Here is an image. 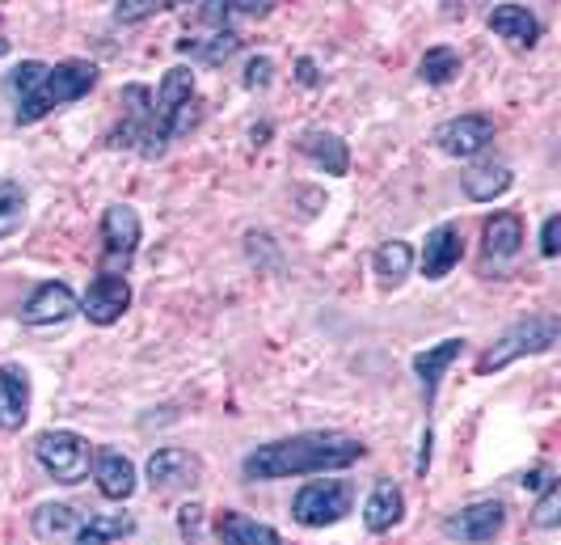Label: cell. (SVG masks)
I'll return each instance as SVG.
<instances>
[{"instance_id":"5","label":"cell","mask_w":561,"mask_h":545,"mask_svg":"<svg viewBox=\"0 0 561 545\" xmlns=\"http://www.w3.org/2000/svg\"><path fill=\"white\" fill-rule=\"evenodd\" d=\"M140 216H136V207H127V203H111L106 212H102V275H123L127 280V271H131V262H136V250H140Z\"/></svg>"},{"instance_id":"8","label":"cell","mask_w":561,"mask_h":545,"mask_svg":"<svg viewBox=\"0 0 561 545\" xmlns=\"http://www.w3.org/2000/svg\"><path fill=\"white\" fill-rule=\"evenodd\" d=\"M506 524V503L503 499H478L460 512H451L444 520V533L456 537L460 545H490Z\"/></svg>"},{"instance_id":"14","label":"cell","mask_w":561,"mask_h":545,"mask_svg":"<svg viewBox=\"0 0 561 545\" xmlns=\"http://www.w3.org/2000/svg\"><path fill=\"white\" fill-rule=\"evenodd\" d=\"M460 355H465V339H444V343L426 347V351H419V355H414V376H419V385H422L426 410L435 406L439 381H444V373H448Z\"/></svg>"},{"instance_id":"30","label":"cell","mask_w":561,"mask_h":545,"mask_svg":"<svg viewBox=\"0 0 561 545\" xmlns=\"http://www.w3.org/2000/svg\"><path fill=\"white\" fill-rule=\"evenodd\" d=\"M533 524L536 529H558L561 524V482L558 478H549L545 490H540V499H536V508H533Z\"/></svg>"},{"instance_id":"32","label":"cell","mask_w":561,"mask_h":545,"mask_svg":"<svg viewBox=\"0 0 561 545\" xmlns=\"http://www.w3.org/2000/svg\"><path fill=\"white\" fill-rule=\"evenodd\" d=\"M169 4H161V0H127V4H118L114 9V18L118 22H144V18H157V13H165Z\"/></svg>"},{"instance_id":"29","label":"cell","mask_w":561,"mask_h":545,"mask_svg":"<svg viewBox=\"0 0 561 545\" xmlns=\"http://www.w3.org/2000/svg\"><path fill=\"white\" fill-rule=\"evenodd\" d=\"M26 220V191L18 182H0V237H13Z\"/></svg>"},{"instance_id":"1","label":"cell","mask_w":561,"mask_h":545,"mask_svg":"<svg viewBox=\"0 0 561 545\" xmlns=\"http://www.w3.org/2000/svg\"><path fill=\"white\" fill-rule=\"evenodd\" d=\"M367 444L346 431H300L287 440H271L253 449L241 461V474L250 482H279V478H305V474H330V469H351L364 461Z\"/></svg>"},{"instance_id":"34","label":"cell","mask_w":561,"mask_h":545,"mask_svg":"<svg viewBox=\"0 0 561 545\" xmlns=\"http://www.w3.org/2000/svg\"><path fill=\"white\" fill-rule=\"evenodd\" d=\"M561 250V216L553 212V216H545V229H540V254L545 259H558Z\"/></svg>"},{"instance_id":"17","label":"cell","mask_w":561,"mask_h":545,"mask_svg":"<svg viewBox=\"0 0 561 545\" xmlns=\"http://www.w3.org/2000/svg\"><path fill=\"white\" fill-rule=\"evenodd\" d=\"M481 250L485 262H506L524 250V220L515 212H494L481 229Z\"/></svg>"},{"instance_id":"9","label":"cell","mask_w":561,"mask_h":545,"mask_svg":"<svg viewBox=\"0 0 561 545\" xmlns=\"http://www.w3.org/2000/svg\"><path fill=\"white\" fill-rule=\"evenodd\" d=\"M435 144H439L448 157L469 161V157H478V152H485V148L494 144V118L490 115L448 118V123H439V127H435Z\"/></svg>"},{"instance_id":"24","label":"cell","mask_w":561,"mask_h":545,"mask_svg":"<svg viewBox=\"0 0 561 545\" xmlns=\"http://www.w3.org/2000/svg\"><path fill=\"white\" fill-rule=\"evenodd\" d=\"M511 182H515V173L506 166H473V170L460 173V186L473 203H494L511 191Z\"/></svg>"},{"instance_id":"33","label":"cell","mask_w":561,"mask_h":545,"mask_svg":"<svg viewBox=\"0 0 561 545\" xmlns=\"http://www.w3.org/2000/svg\"><path fill=\"white\" fill-rule=\"evenodd\" d=\"M271 77H275V64L266 56H253L250 64H245V89H266Z\"/></svg>"},{"instance_id":"6","label":"cell","mask_w":561,"mask_h":545,"mask_svg":"<svg viewBox=\"0 0 561 545\" xmlns=\"http://www.w3.org/2000/svg\"><path fill=\"white\" fill-rule=\"evenodd\" d=\"M34 457L59 487H77L89 478V440L77 431H43L34 440Z\"/></svg>"},{"instance_id":"18","label":"cell","mask_w":561,"mask_h":545,"mask_svg":"<svg viewBox=\"0 0 561 545\" xmlns=\"http://www.w3.org/2000/svg\"><path fill=\"white\" fill-rule=\"evenodd\" d=\"M401 516H405V495H401L397 482L380 478V482L371 487V495H367V503H364L367 533H389V529L401 524Z\"/></svg>"},{"instance_id":"19","label":"cell","mask_w":561,"mask_h":545,"mask_svg":"<svg viewBox=\"0 0 561 545\" xmlns=\"http://www.w3.org/2000/svg\"><path fill=\"white\" fill-rule=\"evenodd\" d=\"M216 542L220 545H287L271 524L245 516V512H228V508L216 516Z\"/></svg>"},{"instance_id":"16","label":"cell","mask_w":561,"mask_h":545,"mask_svg":"<svg viewBox=\"0 0 561 545\" xmlns=\"http://www.w3.org/2000/svg\"><path fill=\"white\" fill-rule=\"evenodd\" d=\"M30 419V373L22 364H0V428L18 431Z\"/></svg>"},{"instance_id":"31","label":"cell","mask_w":561,"mask_h":545,"mask_svg":"<svg viewBox=\"0 0 561 545\" xmlns=\"http://www.w3.org/2000/svg\"><path fill=\"white\" fill-rule=\"evenodd\" d=\"M178 533L186 545H203V503H182L178 508Z\"/></svg>"},{"instance_id":"28","label":"cell","mask_w":561,"mask_h":545,"mask_svg":"<svg viewBox=\"0 0 561 545\" xmlns=\"http://www.w3.org/2000/svg\"><path fill=\"white\" fill-rule=\"evenodd\" d=\"M460 68H465V59L456 56L451 47H431V52L419 59V77L426 86H451V81L460 77Z\"/></svg>"},{"instance_id":"23","label":"cell","mask_w":561,"mask_h":545,"mask_svg":"<svg viewBox=\"0 0 561 545\" xmlns=\"http://www.w3.org/2000/svg\"><path fill=\"white\" fill-rule=\"evenodd\" d=\"M84 524V516L68 503H43L34 516H30V529L38 542H59V537H77V529Z\"/></svg>"},{"instance_id":"15","label":"cell","mask_w":561,"mask_h":545,"mask_svg":"<svg viewBox=\"0 0 561 545\" xmlns=\"http://www.w3.org/2000/svg\"><path fill=\"white\" fill-rule=\"evenodd\" d=\"M465 259V237L456 225H439V229L426 232V246H422V275L426 280H448L451 266Z\"/></svg>"},{"instance_id":"13","label":"cell","mask_w":561,"mask_h":545,"mask_svg":"<svg viewBox=\"0 0 561 545\" xmlns=\"http://www.w3.org/2000/svg\"><path fill=\"white\" fill-rule=\"evenodd\" d=\"M198 478H203V465L186 449H157L148 457V482H152V490L195 487Z\"/></svg>"},{"instance_id":"12","label":"cell","mask_w":561,"mask_h":545,"mask_svg":"<svg viewBox=\"0 0 561 545\" xmlns=\"http://www.w3.org/2000/svg\"><path fill=\"white\" fill-rule=\"evenodd\" d=\"M118 102H123V123L111 132V144L114 148H140L148 136V123H152V89L127 86Z\"/></svg>"},{"instance_id":"21","label":"cell","mask_w":561,"mask_h":545,"mask_svg":"<svg viewBox=\"0 0 561 545\" xmlns=\"http://www.w3.org/2000/svg\"><path fill=\"white\" fill-rule=\"evenodd\" d=\"M93 478H98V490L106 499H114V503H123V499L136 495V465L123 457V453H102L98 465H93Z\"/></svg>"},{"instance_id":"36","label":"cell","mask_w":561,"mask_h":545,"mask_svg":"<svg viewBox=\"0 0 561 545\" xmlns=\"http://www.w3.org/2000/svg\"><path fill=\"white\" fill-rule=\"evenodd\" d=\"M545 478H549V469H545V465H536L533 474H524L519 482H524V487H528V490H540V487H545Z\"/></svg>"},{"instance_id":"35","label":"cell","mask_w":561,"mask_h":545,"mask_svg":"<svg viewBox=\"0 0 561 545\" xmlns=\"http://www.w3.org/2000/svg\"><path fill=\"white\" fill-rule=\"evenodd\" d=\"M296 81H300V86H317V81H321L312 59H300V64H296Z\"/></svg>"},{"instance_id":"3","label":"cell","mask_w":561,"mask_h":545,"mask_svg":"<svg viewBox=\"0 0 561 545\" xmlns=\"http://www.w3.org/2000/svg\"><path fill=\"white\" fill-rule=\"evenodd\" d=\"M195 106H198V93H195V72L191 68H169L161 77V89L152 98V123H148V136H144L140 152L152 161L161 157L169 144L178 136H186L195 127Z\"/></svg>"},{"instance_id":"7","label":"cell","mask_w":561,"mask_h":545,"mask_svg":"<svg viewBox=\"0 0 561 545\" xmlns=\"http://www.w3.org/2000/svg\"><path fill=\"white\" fill-rule=\"evenodd\" d=\"M351 512V487L325 478V482H309L305 490H296L291 499V520L305 524V529H325Z\"/></svg>"},{"instance_id":"4","label":"cell","mask_w":561,"mask_h":545,"mask_svg":"<svg viewBox=\"0 0 561 545\" xmlns=\"http://www.w3.org/2000/svg\"><path fill=\"white\" fill-rule=\"evenodd\" d=\"M558 339H561L558 314L524 317V321H515L511 330H503L499 343H490L485 351H481L478 373L490 376V373H499V368H506V364H515V360H524V355H540V351H549Z\"/></svg>"},{"instance_id":"2","label":"cell","mask_w":561,"mask_h":545,"mask_svg":"<svg viewBox=\"0 0 561 545\" xmlns=\"http://www.w3.org/2000/svg\"><path fill=\"white\" fill-rule=\"evenodd\" d=\"M98 64L89 59H64V64H38V59H22L9 72V93H13V123L30 127L51 111L81 102L89 89L98 86Z\"/></svg>"},{"instance_id":"25","label":"cell","mask_w":561,"mask_h":545,"mask_svg":"<svg viewBox=\"0 0 561 545\" xmlns=\"http://www.w3.org/2000/svg\"><path fill=\"white\" fill-rule=\"evenodd\" d=\"M131 529H136V520L127 516V512L89 516L81 529H77V545H114V542H123V537H131Z\"/></svg>"},{"instance_id":"20","label":"cell","mask_w":561,"mask_h":545,"mask_svg":"<svg viewBox=\"0 0 561 545\" xmlns=\"http://www.w3.org/2000/svg\"><path fill=\"white\" fill-rule=\"evenodd\" d=\"M490 30L499 38H506L511 47H536V38H540V22H536V13H528L524 4H499L490 13Z\"/></svg>"},{"instance_id":"22","label":"cell","mask_w":561,"mask_h":545,"mask_svg":"<svg viewBox=\"0 0 561 545\" xmlns=\"http://www.w3.org/2000/svg\"><path fill=\"white\" fill-rule=\"evenodd\" d=\"M296 148L309 157V161H317L325 173H334V178H342V173L351 170V152H346V144L337 140L334 132H305L300 140H296Z\"/></svg>"},{"instance_id":"26","label":"cell","mask_w":561,"mask_h":545,"mask_svg":"<svg viewBox=\"0 0 561 545\" xmlns=\"http://www.w3.org/2000/svg\"><path fill=\"white\" fill-rule=\"evenodd\" d=\"M241 43H245V38L232 26H225V30H211L207 38H182L178 47L191 52L195 59H203V64H225L232 52H241Z\"/></svg>"},{"instance_id":"10","label":"cell","mask_w":561,"mask_h":545,"mask_svg":"<svg viewBox=\"0 0 561 545\" xmlns=\"http://www.w3.org/2000/svg\"><path fill=\"white\" fill-rule=\"evenodd\" d=\"M127 309H131V284L123 275H98L81 296V314L93 326H114Z\"/></svg>"},{"instance_id":"11","label":"cell","mask_w":561,"mask_h":545,"mask_svg":"<svg viewBox=\"0 0 561 545\" xmlns=\"http://www.w3.org/2000/svg\"><path fill=\"white\" fill-rule=\"evenodd\" d=\"M72 314H81V305H77L72 287L59 284V280L38 284L26 296V305H22V321H26V326H64Z\"/></svg>"},{"instance_id":"27","label":"cell","mask_w":561,"mask_h":545,"mask_svg":"<svg viewBox=\"0 0 561 545\" xmlns=\"http://www.w3.org/2000/svg\"><path fill=\"white\" fill-rule=\"evenodd\" d=\"M371 262H376V275L389 287H397V284H405V275H410V266H414V250H410V241H385Z\"/></svg>"}]
</instances>
